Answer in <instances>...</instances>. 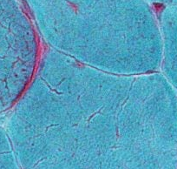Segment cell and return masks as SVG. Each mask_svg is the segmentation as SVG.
Returning <instances> with one entry per match:
<instances>
[{
    "label": "cell",
    "instance_id": "cell-3",
    "mask_svg": "<svg viewBox=\"0 0 177 169\" xmlns=\"http://www.w3.org/2000/svg\"><path fill=\"white\" fill-rule=\"evenodd\" d=\"M162 38V74L177 92V22L168 19L161 31Z\"/></svg>",
    "mask_w": 177,
    "mask_h": 169
},
{
    "label": "cell",
    "instance_id": "cell-1",
    "mask_svg": "<svg viewBox=\"0 0 177 169\" xmlns=\"http://www.w3.org/2000/svg\"><path fill=\"white\" fill-rule=\"evenodd\" d=\"M11 127L25 169H161L177 153V92L158 72L109 73L47 47Z\"/></svg>",
    "mask_w": 177,
    "mask_h": 169
},
{
    "label": "cell",
    "instance_id": "cell-2",
    "mask_svg": "<svg viewBox=\"0 0 177 169\" xmlns=\"http://www.w3.org/2000/svg\"><path fill=\"white\" fill-rule=\"evenodd\" d=\"M137 0H36L34 11L49 48L119 75L157 72L162 38Z\"/></svg>",
    "mask_w": 177,
    "mask_h": 169
}]
</instances>
